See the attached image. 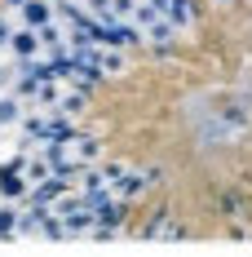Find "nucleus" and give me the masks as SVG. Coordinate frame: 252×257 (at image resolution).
Listing matches in <instances>:
<instances>
[{
	"mask_svg": "<svg viewBox=\"0 0 252 257\" xmlns=\"http://www.w3.org/2000/svg\"><path fill=\"white\" fill-rule=\"evenodd\" d=\"M159 178H164L159 169H142V173H133V169H128L120 182H111V195H115V200H124V204H133V200H142Z\"/></svg>",
	"mask_w": 252,
	"mask_h": 257,
	"instance_id": "nucleus-1",
	"label": "nucleus"
},
{
	"mask_svg": "<svg viewBox=\"0 0 252 257\" xmlns=\"http://www.w3.org/2000/svg\"><path fill=\"white\" fill-rule=\"evenodd\" d=\"M27 186H31V182L23 178V169H18L14 160H5V164H0V200H9V204H23Z\"/></svg>",
	"mask_w": 252,
	"mask_h": 257,
	"instance_id": "nucleus-2",
	"label": "nucleus"
},
{
	"mask_svg": "<svg viewBox=\"0 0 252 257\" xmlns=\"http://www.w3.org/2000/svg\"><path fill=\"white\" fill-rule=\"evenodd\" d=\"M9 58H14V62H23V58H36V53H45L40 49V36H36V27H14V36H9Z\"/></svg>",
	"mask_w": 252,
	"mask_h": 257,
	"instance_id": "nucleus-3",
	"label": "nucleus"
},
{
	"mask_svg": "<svg viewBox=\"0 0 252 257\" xmlns=\"http://www.w3.org/2000/svg\"><path fill=\"white\" fill-rule=\"evenodd\" d=\"M18 18H23V27H45L49 18H58V9H53V0H23Z\"/></svg>",
	"mask_w": 252,
	"mask_h": 257,
	"instance_id": "nucleus-4",
	"label": "nucleus"
},
{
	"mask_svg": "<svg viewBox=\"0 0 252 257\" xmlns=\"http://www.w3.org/2000/svg\"><path fill=\"white\" fill-rule=\"evenodd\" d=\"M93 222H102V226H120V231H124V222H128V204L111 195V200H102V204L93 208Z\"/></svg>",
	"mask_w": 252,
	"mask_h": 257,
	"instance_id": "nucleus-5",
	"label": "nucleus"
},
{
	"mask_svg": "<svg viewBox=\"0 0 252 257\" xmlns=\"http://www.w3.org/2000/svg\"><path fill=\"white\" fill-rule=\"evenodd\" d=\"M93 62H98L106 76H120L128 67V58H124V49H115V45H98V53H93Z\"/></svg>",
	"mask_w": 252,
	"mask_h": 257,
	"instance_id": "nucleus-6",
	"label": "nucleus"
},
{
	"mask_svg": "<svg viewBox=\"0 0 252 257\" xmlns=\"http://www.w3.org/2000/svg\"><path fill=\"white\" fill-rule=\"evenodd\" d=\"M23 115H27V102L9 89V93L0 98V128H18V120H23Z\"/></svg>",
	"mask_w": 252,
	"mask_h": 257,
	"instance_id": "nucleus-7",
	"label": "nucleus"
},
{
	"mask_svg": "<svg viewBox=\"0 0 252 257\" xmlns=\"http://www.w3.org/2000/svg\"><path fill=\"white\" fill-rule=\"evenodd\" d=\"M142 36H146V40H151V49H168V45H173V36H177V27L168 23V18H155V23L146 27V31H142Z\"/></svg>",
	"mask_w": 252,
	"mask_h": 257,
	"instance_id": "nucleus-8",
	"label": "nucleus"
},
{
	"mask_svg": "<svg viewBox=\"0 0 252 257\" xmlns=\"http://www.w3.org/2000/svg\"><path fill=\"white\" fill-rule=\"evenodd\" d=\"M18 213H23V204L0 200V239H18Z\"/></svg>",
	"mask_w": 252,
	"mask_h": 257,
	"instance_id": "nucleus-9",
	"label": "nucleus"
},
{
	"mask_svg": "<svg viewBox=\"0 0 252 257\" xmlns=\"http://www.w3.org/2000/svg\"><path fill=\"white\" fill-rule=\"evenodd\" d=\"M93 164H98V173H102L106 182H120V178L128 173V164H124V160H93Z\"/></svg>",
	"mask_w": 252,
	"mask_h": 257,
	"instance_id": "nucleus-10",
	"label": "nucleus"
},
{
	"mask_svg": "<svg viewBox=\"0 0 252 257\" xmlns=\"http://www.w3.org/2000/svg\"><path fill=\"white\" fill-rule=\"evenodd\" d=\"M9 36H14V27H9V18H5V14H0V53L9 49Z\"/></svg>",
	"mask_w": 252,
	"mask_h": 257,
	"instance_id": "nucleus-11",
	"label": "nucleus"
},
{
	"mask_svg": "<svg viewBox=\"0 0 252 257\" xmlns=\"http://www.w3.org/2000/svg\"><path fill=\"white\" fill-rule=\"evenodd\" d=\"M9 80H14V62H0V89H9Z\"/></svg>",
	"mask_w": 252,
	"mask_h": 257,
	"instance_id": "nucleus-12",
	"label": "nucleus"
},
{
	"mask_svg": "<svg viewBox=\"0 0 252 257\" xmlns=\"http://www.w3.org/2000/svg\"><path fill=\"white\" fill-rule=\"evenodd\" d=\"M0 5H5V14H14V9H18L23 0H0Z\"/></svg>",
	"mask_w": 252,
	"mask_h": 257,
	"instance_id": "nucleus-13",
	"label": "nucleus"
},
{
	"mask_svg": "<svg viewBox=\"0 0 252 257\" xmlns=\"http://www.w3.org/2000/svg\"><path fill=\"white\" fill-rule=\"evenodd\" d=\"M221 5H226V0H221Z\"/></svg>",
	"mask_w": 252,
	"mask_h": 257,
	"instance_id": "nucleus-14",
	"label": "nucleus"
}]
</instances>
